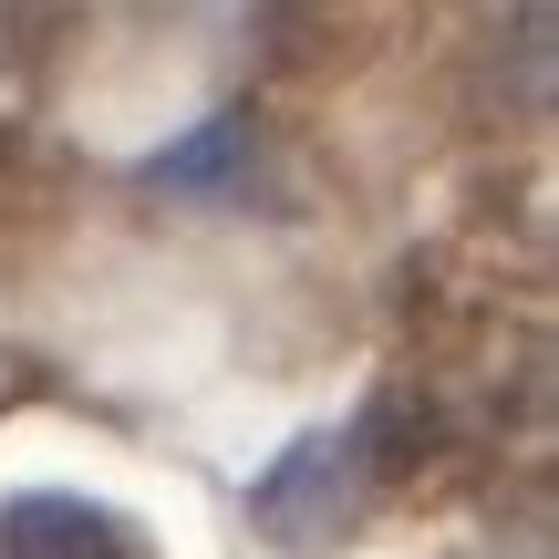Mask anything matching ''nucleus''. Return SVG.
Listing matches in <instances>:
<instances>
[{"label":"nucleus","instance_id":"1","mask_svg":"<svg viewBox=\"0 0 559 559\" xmlns=\"http://www.w3.org/2000/svg\"><path fill=\"white\" fill-rule=\"evenodd\" d=\"M383 466H394V456H383V404H373L362 425H321V436H300L290 456H280L270 477L249 487V508H260L270 539L321 549V539H332V528L362 508V487H373Z\"/></svg>","mask_w":559,"mask_h":559},{"label":"nucleus","instance_id":"2","mask_svg":"<svg viewBox=\"0 0 559 559\" xmlns=\"http://www.w3.org/2000/svg\"><path fill=\"white\" fill-rule=\"evenodd\" d=\"M0 559H145V528L73 487H21L0 508Z\"/></svg>","mask_w":559,"mask_h":559},{"label":"nucleus","instance_id":"3","mask_svg":"<svg viewBox=\"0 0 559 559\" xmlns=\"http://www.w3.org/2000/svg\"><path fill=\"white\" fill-rule=\"evenodd\" d=\"M249 156V124H207L198 145H177V156H156V187H218L228 166Z\"/></svg>","mask_w":559,"mask_h":559},{"label":"nucleus","instance_id":"4","mask_svg":"<svg viewBox=\"0 0 559 559\" xmlns=\"http://www.w3.org/2000/svg\"><path fill=\"white\" fill-rule=\"evenodd\" d=\"M508 52V32H498ZM549 104V0H519V115H539Z\"/></svg>","mask_w":559,"mask_h":559},{"label":"nucleus","instance_id":"5","mask_svg":"<svg viewBox=\"0 0 559 559\" xmlns=\"http://www.w3.org/2000/svg\"><path fill=\"white\" fill-rule=\"evenodd\" d=\"M11 32H21V11H11V0H0V52H11Z\"/></svg>","mask_w":559,"mask_h":559}]
</instances>
